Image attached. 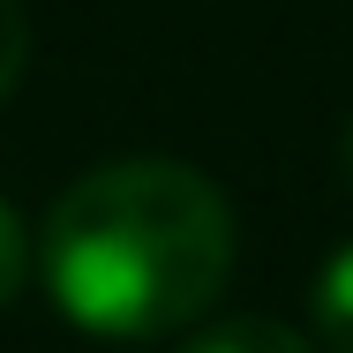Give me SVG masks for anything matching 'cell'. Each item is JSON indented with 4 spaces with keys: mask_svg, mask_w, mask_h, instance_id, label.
<instances>
[{
    "mask_svg": "<svg viewBox=\"0 0 353 353\" xmlns=\"http://www.w3.org/2000/svg\"><path fill=\"white\" fill-rule=\"evenodd\" d=\"M53 308L98 339H165L233 279V203L181 158L83 173L38 225Z\"/></svg>",
    "mask_w": 353,
    "mask_h": 353,
    "instance_id": "1",
    "label": "cell"
},
{
    "mask_svg": "<svg viewBox=\"0 0 353 353\" xmlns=\"http://www.w3.org/2000/svg\"><path fill=\"white\" fill-rule=\"evenodd\" d=\"M181 353H316V346L271 316H233V323H211L203 339H188Z\"/></svg>",
    "mask_w": 353,
    "mask_h": 353,
    "instance_id": "2",
    "label": "cell"
},
{
    "mask_svg": "<svg viewBox=\"0 0 353 353\" xmlns=\"http://www.w3.org/2000/svg\"><path fill=\"white\" fill-rule=\"evenodd\" d=\"M316 331L331 353H353V241L316 271Z\"/></svg>",
    "mask_w": 353,
    "mask_h": 353,
    "instance_id": "3",
    "label": "cell"
},
{
    "mask_svg": "<svg viewBox=\"0 0 353 353\" xmlns=\"http://www.w3.org/2000/svg\"><path fill=\"white\" fill-rule=\"evenodd\" d=\"M30 263H38V233L23 225V218L0 203V308L23 293V279H30Z\"/></svg>",
    "mask_w": 353,
    "mask_h": 353,
    "instance_id": "4",
    "label": "cell"
},
{
    "mask_svg": "<svg viewBox=\"0 0 353 353\" xmlns=\"http://www.w3.org/2000/svg\"><path fill=\"white\" fill-rule=\"evenodd\" d=\"M23 68H30V15H23V0H0V105L23 83Z\"/></svg>",
    "mask_w": 353,
    "mask_h": 353,
    "instance_id": "5",
    "label": "cell"
},
{
    "mask_svg": "<svg viewBox=\"0 0 353 353\" xmlns=\"http://www.w3.org/2000/svg\"><path fill=\"white\" fill-rule=\"evenodd\" d=\"M339 165H346V181H353V121H346V136H339Z\"/></svg>",
    "mask_w": 353,
    "mask_h": 353,
    "instance_id": "6",
    "label": "cell"
}]
</instances>
